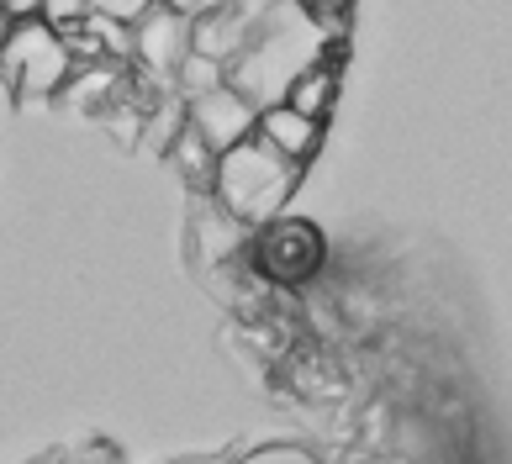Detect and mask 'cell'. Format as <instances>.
<instances>
[{
    "label": "cell",
    "instance_id": "cell-13",
    "mask_svg": "<svg viewBox=\"0 0 512 464\" xmlns=\"http://www.w3.org/2000/svg\"><path fill=\"white\" fill-rule=\"evenodd\" d=\"M164 6H175V11H185V16H196V22H201V16H212L217 6H227V0H164Z\"/></svg>",
    "mask_w": 512,
    "mask_h": 464
},
{
    "label": "cell",
    "instance_id": "cell-3",
    "mask_svg": "<svg viewBox=\"0 0 512 464\" xmlns=\"http://www.w3.org/2000/svg\"><path fill=\"white\" fill-rule=\"evenodd\" d=\"M191 48H196V16L164 6V0H154V6L132 22V64L159 85L180 80V64L191 58Z\"/></svg>",
    "mask_w": 512,
    "mask_h": 464
},
{
    "label": "cell",
    "instance_id": "cell-1",
    "mask_svg": "<svg viewBox=\"0 0 512 464\" xmlns=\"http://www.w3.org/2000/svg\"><path fill=\"white\" fill-rule=\"evenodd\" d=\"M301 169H307V164H296V159H286V153H275V148L254 132L249 143H238V148L222 153V169H217V190H212V196H217L222 211H233L243 227H264L270 217H280V206L291 201Z\"/></svg>",
    "mask_w": 512,
    "mask_h": 464
},
{
    "label": "cell",
    "instance_id": "cell-4",
    "mask_svg": "<svg viewBox=\"0 0 512 464\" xmlns=\"http://www.w3.org/2000/svg\"><path fill=\"white\" fill-rule=\"evenodd\" d=\"M254 264L275 285H301L322 269V232L307 217H270L254 227Z\"/></svg>",
    "mask_w": 512,
    "mask_h": 464
},
{
    "label": "cell",
    "instance_id": "cell-9",
    "mask_svg": "<svg viewBox=\"0 0 512 464\" xmlns=\"http://www.w3.org/2000/svg\"><path fill=\"white\" fill-rule=\"evenodd\" d=\"M169 164L180 169V180L191 185V190H217V169H222V148H212L201 138V132L185 122L180 127V138L169 143V153H164Z\"/></svg>",
    "mask_w": 512,
    "mask_h": 464
},
{
    "label": "cell",
    "instance_id": "cell-7",
    "mask_svg": "<svg viewBox=\"0 0 512 464\" xmlns=\"http://www.w3.org/2000/svg\"><path fill=\"white\" fill-rule=\"evenodd\" d=\"M122 58H90V64H74L69 74V85L59 90V101L74 106V111H106V106H117L127 101V90H122Z\"/></svg>",
    "mask_w": 512,
    "mask_h": 464
},
{
    "label": "cell",
    "instance_id": "cell-16",
    "mask_svg": "<svg viewBox=\"0 0 512 464\" xmlns=\"http://www.w3.org/2000/svg\"><path fill=\"white\" fill-rule=\"evenodd\" d=\"M11 32H16V16H11L6 6H0V48H6V43H11Z\"/></svg>",
    "mask_w": 512,
    "mask_h": 464
},
{
    "label": "cell",
    "instance_id": "cell-17",
    "mask_svg": "<svg viewBox=\"0 0 512 464\" xmlns=\"http://www.w3.org/2000/svg\"><path fill=\"white\" fill-rule=\"evenodd\" d=\"M354 464H381V459H354Z\"/></svg>",
    "mask_w": 512,
    "mask_h": 464
},
{
    "label": "cell",
    "instance_id": "cell-5",
    "mask_svg": "<svg viewBox=\"0 0 512 464\" xmlns=\"http://www.w3.org/2000/svg\"><path fill=\"white\" fill-rule=\"evenodd\" d=\"M185 116H191V127L212 148H222V153L238 148V143H249L259 132V101H254V95H243L233 80L191 95V101H185Z\"/></svg>",
    "mask_w": 512,
    "mask_h": 464
},
{
    "label": "cell",
    "instance_id": "cell-14",
    "mask_svg": "<svg viewBox=\"0 0 512 464\" xmlns=\"http://www.w3.org/2000/svg\"><path fill=\"white\" fill-rule=\"evenodd\" d=\"M301 11H312V16H344L354 0H296Z\"/></svg>",
    "mask_w": 512,
    "mask_h": 464
},
{
    "label": "cell",
    "instance_id": "cell-6",
    "mask_svg": "<svg viewBox=\"0 0 512 464\" xmlns=\"http://www.w3.org/2000/svg\"><path fill=\"white\" fill-rule=\"evenodd\" d=\"M259 138L296 164H312L322 148V122L307 111H296L291 101H270V106H259Z\"/></svg>",
    "mask_w": 512,
    "mask_h": 464
},
{
    "label": "cell",
    "instance_id": "cell-11",
    "mask_svg": "<svg viewBox=\"0 0 512 464\" xmlns=\"http://www.w3.org/2000/svg\"><path fill=\"white\" fill-rule=\"evenodd\" d=\"M238 464H322L312 449H301V443H270V449H254L243 454Z\"/></svg>",
    "mask_w": 512,
    "mask_h": 464
},
{
    "label": "cell",
    "instance_id": "cell-12",
    "mask_svg": "<svg viewBox=\"0 0 512 464\" xmlns=\"http://www.w3.org/2000/svg\"><path fill=\"white\" fill-rule=\"evenodd\" d=\"M154 6V0H96V11H106V16H122V22H138V16Z\"/></svg>",
    "mask_w": 512,
    "mask_h": 464
},
{
    "label": "cell",
    "instance_id": "cell-10",
    "mask_svg": "<svg viewBox=\"0 0 512 464\" xmlns=\"http://www.w3.org/2000/svg\"><path fill=\"white\" fill-rule=\"evenodd\" d=\"M90 11H96V0H43V22H48V27H59V32L80 27Z\"/></svg>",
    "mask_w": 512,
    "mask_h": 464
},
{
    "label": "cell",
    "instance_id": "cell-8",
    "mask_svg": "<svg viewBox=\"0 0 512 464\" xmlns=\"http://www.w3.org/2000/svg\"><path fill=\"white\" fill-rule=\"evenodd\" d=\"M338 85H344L338 58H333V53H317L312 64L286 85V95H280V101H291L296 111H307V116H317V122H328L333 106H338Z\"/></svg>",
    "mask_w": 512,
    "mask_h": 464
},
{
    "label": "cell",
    "instance_id": "cell-15",
    "mask_svg": "<svg viewBox=\"0 0 512 464\" xmlns=\"http://www.w3.org/2000/svg\"><path fill=\"white\" fill-rule=\"evenodd\" d=\"M0 6H6L16 22H37V16H43V0H0Z\"/></svg>",
    "mask_w": 512,
    "mask_h": 464
},
{
    "label": "cell",
    "instance_id": "cell-2",
    "mask_svg": "<svg viewBox=\"0 0 512 464\" xmlns=\"http://www.w3.org/2000/svg\"><path fill=\"white\" fill-rule=\"evenodd\" d=\"M74 48L59 27H48L43 16L37 22H16L11 43L0 48V90L6 95H32V101H48L59 95L74 74Z\"/></svg>",
    "mask_w": 512,
    "mask_h": 464
}]
</instances>
